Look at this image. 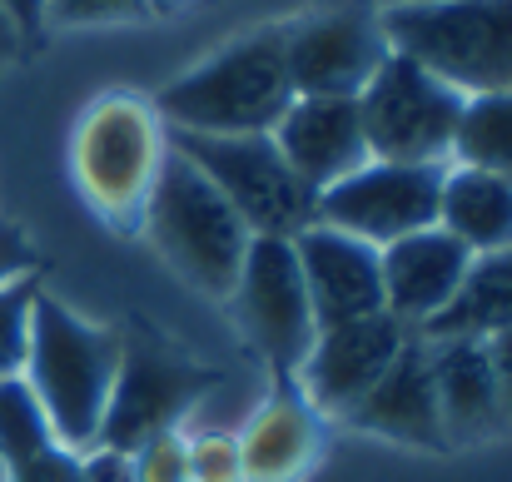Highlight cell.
<instances>
[{
	"label": "cell",
	"instance_id": "1",
	"mask_svg": "<svg viewBox=\"0 0 512 482\" xmlns=\"http://www.w3.org/2000/svg\"><path fill=\"white\" fill-rule=\"evenodd\" d=\"M294 105L284 65V25H264L170 80L155 115L179 135H274Z\"/></svg>",
	"mask_w": 512,
	"mask_h": 482
},
{
	"label": "cell",
	"instance_id": "2",
	"mask_svg": "<svg viewBox=\"0 0 512 482\" xmlns=\"http://www.w3.org/2000/svg\"><path fill=\"white\" fill-rule=\"evenodd\" d=\"M120 368V328L85 323L75 309L55 299H35L30 319V353H25V383L40 398L50 433L70 453H90L100 443L105 403Z\"/></svg>",
	"mask_w": 512,
	"mask_h": 482
},
{
	"label": "cell",
	"instance_id": "3",
	"mask_svg": "<svg viewBox=\"0 0 512 482\" xmlns=\"http://www.w3.org/2000/svg\"><path fill=\"white\" fill-rule=\"evenodd\" d=\"M388 50L468 95L512 90V0H403L383 5Z\"/></svg>",
	"mask_w": 512,
	"mask_h": 482
},
{
	"label": "cell",
	"instance_id": "4",
	"mask_svg": "<svg viewBox=\"0 0 512 482\" xmlns=\"http://www.w3.org/2000/svg\"><path fill=\"white\" fill-rule=\"evenodd\" d=\"M140 224H145L150 244L160 249V259L184 284H194L209 299L234 294V279H239V264H244L254 234L184 155H174V150L165 155L155 189L140 209Z\"/></svg>",
	"mask_w": 512,
	"mask_h": 482
},
{
	"label": "cell",
	"instance_id": "5",
	"mask_svg": "<svg viewBox=\"0 0 512 482\" xmlns=\"http://www.w3.org/2000/svg\"><path fill=\"white\" fill-rule=\"evenodd\" d=\"M170 150L184 155L244 219L249 234L294 239L314 224L319 194L289 169L274 135H179L170 130Z\"/></svg>",
	"mask_w": 512,
	"mask_h": 482
},
{
	"label": "cell",
	"instance_id": "6",
	"mask_svg": "<svg viewBox=\"0 0 512 482\" xmlns=\"http://www.w3.org/2000/svg\"><path fill=\"white\" fill-rule=\"evenodd\" d=\"M214 388V373L194 358L174 353V343L155 338L150 328L120 333V368L105 403L100 443L105 453L130 458L160 433H179V418Z\"/></svg>",
	"mask_w": 512,
	"mask_h": 482
},
{
	"label": "cell",
	"instance_id": "7",
	"mask_svg": "<svg viewBox=\"0 0 512 482\" xmlns=\"http://www.w3.org/2000/svg\"><path fill=\"white\" fill-rule=\"evenodd\" d=\"M458 115H463V95L403 55H388L373 70V80L358 90L368 160L453 164Z\"/></svg>",
	"mask_w": 512,
	"mask_h": 482
},
{
	"label": "cell",
	"instance_id": "8",
	"mask_svg": "<svg viewBox=\"0 0 512 482\" xmlns=\"http://www.w3.org/2000/svg\"><path fill=\"white\" fill-rule=\"evenodd\" d=\"M165 155L170 150H165L155 105H140L130 95H110V100L90 105V115L80 120L75 179L100 214L130 224V219H140Z\"/></svg>",
	"mask_w": 512,
	"mask_h": 482
},
{
	"label": "cell",
	"instance_id": "9",
	"mask_svg": "<svg viewBox=\"0 0 512 482\" xmlns=\"http://www.w3.org/2000/svg\"><path fill=\"white\" fill-rule=\"evenodd\" d=\"M229 299H234L239 328L249 333L254 353L269 363L274 378L289 383L319 338V319H314V304H309V289L299 274L294 239L254 234Z\"/></svg>",
	"mask_w": 512,
	"mask_h": 482
},
{
	"label": "cell",
	"instance_id": "10",
	"mask_svg": "<svg viewBox=\"0 0 512 482\" xmlns=\"http://www.w3.org/2000/svg\"><path fill=\"white\" fill-rule=\"evenodd\" d=\"M443 169L448 164H358L353 174H343L339 184H329L319 194L314 224H329L373 249H388L393 239H408V234L438 224Z\"/></svg>",
	"mask_w": 512,
	"mask_h": 482
},
{
	"label": "cell",
	"instance_id": "11",
	"mask_svg": "<svg viewBox=\"0 0 512 482\" xmlns=\"http://www.w3.org/2000/svg\"><path fill=\"white\" fill-rule=\"evenodd\" d=\"M388 35L378 25L373 5H329L294 25H284V65L294 95H334L358 100V90L373 80V70L388 60Z\"/></svg>",
	"mask_w": 512,
	"mask_h": 482
},
{
	"label": "cell",
	"instance_id": "12",
	"mask_svg": "<svg viewBox=\"0 0 512 482\" xmlns=\"http://www.w3.org/2000/svg\"><path fill=\"white\" fill-rule=\"evenodd\" d=\"M408 328L393 314H368L319 328L309 358H304V398L324 413H348L408 348Z\"/></svg>",
	"mask_w": 512,
	"mask_h": 482
},
{
	"label": "cell",
	"instance_id": "13",
	"mask_svg": "<svg viewBox=\"0 0 512 482\" xmlns=\"http://www.w3.org/2000/svg\"><path fill=\"white\" fill-rule=\"evenodd\" d=\"M378 264H383V314H393L408 333H423L458 299L473 254L433 224L378 249Z\"/></svg>",
	"mask_w": 512,
	"mask_h": 482
},
{
	"label": "cell",
	"instance_id": "14",
	"mask_svg": "<svg viewBox=\"0 0 512 482\" xmlns=\"http://www.w3.org/2000/svg\"><path fill=\"white\" fill-rule=\"evenodd\" d=\"M294 254L319 328L383 314V264L373 244L329 224H309L294 234Z\"/></svg>",
	"mask_w": 512,
	"mask_h": 482
},
{
	"label": "cell",
	"instance_id": "15",
	"mask_svg": "<svg viewBox=\"0 0 512 482\" xmlns=\"http://www.w3.org/2000/svg\"><path fill=\"white\" fill-rule=\"evenodd\" d=\"M274 145L314 194L368 164L358 100H334V95H294V105L274 125Z\"/></svg>",
	"mask_w": 512,
	"mask_h": 482
},
{
	"label": "cell",
	"instance_id": "16",
	"mask_svg": "<svg viewBox=\"0 0 512 482\" xmlns=\"http://www.w3.org/2000/svg\"><path fill=\"white\" fill-rule=\"evenodd\" d=\"M438 388L443 443H483L503 423V393L483 338H423Z\"/></svg>",
	"mask_w": 512,
	"mask_h": 482
},
{
	"label": "cell",
	"instance_id": "17",
	"mask_svg": "<svg viewBox=\"0 0 512 482\" xmlns=\"http://www.w3.org/2000/svg\"><path fill=\"white\" fill-rule=\"evenodd\" d=\"M363 433L413 443V448H443V418H438V388H433V363L428 343L408 338V348L393 358V368L343 413Z\"/></svg>",
	"mask_w": 512,
	"mask_h": 482
},
{
	"label": "cell",
	"instance_id": "18",
	"mask_svg": "<svg viewBox=\"0 0 512 482\" xmlns=\"http://www.w3.org/2000/svg\"><path fill=\"white\" fill-rule=\"evenodd\" d=\"M319 453V408L294 393L289 383L264 398V408L249 418V428L239 433V463L244 482H289L299 478Z\"/></svg>",
	"mask_w": 512,
	"mask_h": 482
},
{
	"label": "cell",
	"instance_id": "19",
	"mask_svg": "<svg viewBox=\"0 0 512 482\" xmlns=\"http://www.w3.org/2000/svg\"><path fill=\"white\" fill-rule=\"evenodd\" d=\"M438 229L453 234L473 259L512 249V179L448 164L443 169V194H438Z\"/></svg>",
	"mask_w": 512,
	"mask_h": 482
},
{
	"label": "cell",
	"instance_id": "20",
	"mask_svg": "<svg viewBox=\"0 0 512 482\" xmlns=\"http://www.w3.org/2000/svg\"><path fill=\"white\" fill-rule=\"evenodd\" d=\"M512 328V249L473 259L458 299L418 338H493Z\"/></svg>",
	"mask_w": 512,
	"mask_h": 482
},
{
	"label": "cell",
	"instance_id": "21",
	"mask_svg": "<svg viewBox=\"0 0 512 482\" xmlns=\"http://www.w3.org/2000/svg\"><path fill=\"white\" fill-rule=\"evenodd\" d=\"M453 164L512 179V90L463 100L458 135H453Z\"/></svg>",
	"mask_w": 512,
	"mask_h": 482
},
{
	"label": "cell",
	"instance_id": "22",
	"mask_svg": "<svg viewBox=\"0 0 512 482\" xmlns=\"http://www.w3.org/2000/svg\"><path fill=\"white\" fill-rule=\"evenodd\" d=\"M45 448H55V433L40 398L30 393L25 378H0V473Z\"/></svg>",
	"mask_w": 512,
	"mask_h": 482
},
{
	"label": "cell",
	"instance_id": "23",
	"mask_svg": "<svg viewBox=\"0 0 512 482\" xmlns=\"http://www.w3.org/2000/svg\"><path fill=\"white\" fill-rule=\"evenodd\" d=\"M35 274L15 279L0 289V378H20L25 373V353H30V319H35Z\"/></svg>",
	"mask_w": 512,
	"mask_h": 482
},
{
	"label": "cell",
	"instance_id": "24",
	"mask_svg": "<svg viewBox=\"0 0 512 482\" xmlns=\"http://www.w3.org/2000/svg\"><path fill=\"white\" fill-rule=\"evenodd\" d=\"M125 463H130V482H194V473H189V443L179 433L150 438Z\"/></svg>",
	"mask_w": 512,
	"mask_h": 482
},
{
	"label": "cell",
	"instance_id": "25",
	"mask_svg": "<svg viewBox=\"0 0 512 482\" xmlns=\"http://www.w3.org/2000/svg\"><path fill=\"white\" fill-rule=\"evenodd\" d=\"M189 473H194V482H244L239 438L204 433L199 443H189Z\"/></svg>",
	"mask_w": 512,
	"mask_h": 482
},
{
	"label": "cell",
	"instance_id": "26",
	"mask_svg": "<svg viewBox=\"0 0 512 482\" xmlns=\"http://www.w3.org/2000/svg\"><path fill=\"white\" fill-rule=\"evenodd\" d=\"M150 15V0H50L45 20L55 25H115Z\"/></svg>",
	"mask_w": 512,
	"mask_h": 482
},
{
	"label": "cell",
	"instance_id": "27",
	"mask_svg": "<svg viewBox=\"0 0 512 482\" xmlns=\"http://www.w3.org/2000/svg\"><path fill=\"white\" fill-rule=\"evenodd\" d=\"M0 482H85V458L55 443V448H45L25 463H10L0 473Z\"/></svg>",
	"mask_w": 512,
	"mask_h": 482
},
{
	"label": "cell",
	"instance_id": "28",
	"mask_svg": "<svg viewBox=\"0 0 512 482\" xmlns=\"http://www.w3.org/2000/svg\"><path fill=\"white\" fill-rule=\"evenodd\" d=\"M30 269H35V249L25 244V234L15 224H0V289L25 279Z\"/></svg>",
	"mask_w": 512,
	"mask_h": 482
},
{
	"label": "cell",
	"instance_id": "29",
	"mask_svg": "<svg viewBox=\"0 0 512 482\" xmlns=\"http://www.w3.org/2000/svg\"><path fill=\"white\" fill-rule=\"evenodd\" d=\"M488 343V358H493V373H498V393H503V423L512 428V328L483 338Z\"/></svg>",
	"mask_w": 512,
	"mask_h": 482
},
{
	"label": "cell",
	"instance_id": "30",
	"mask_svg": "<svg viewBox=\"0 0 512 482\" xmlns=\"http://www.w3.org/2000/svg\"><path fill=\"white\" fill-rule=\"evenodd\" d=\"M0 10L15 20V30H20V35H35V30L45 25V10H50V0H0Z\"/></svg>",
	"mask_w": 512,
	"mask_h": 482
},
{
	"label": "cell",
	"instance_id": "31",
	"mask_svg": "<svg viewBox=\"0 0 512 482\" xmlns=\"http://www.w3.org/2000/svg\"><path fill=\"white\" fill-rule=\"evenodd\" d=\"M20 45H25V35H20V30H15V20L0 10V60H10Z\"/></svg>",
	"mask_w": 512,
	"mask_h": 482
},
{
	"label": "cell",
	"instance_id": "32",
	"mask_svg": "<svg viewBox=\"0 0 512 482\" xmlns=\"http://www.w3.org/2000/svg\"><path fill=\"white\" fill-rule=\"evenodd\" d=\"M174 5H184V0H150V10H174Z\"/></svg>",
	"mask_w": 512,
	"mask_h": 482
},
{
	"label": "cell",
	"instance_id": "33",
	"mask_svg": "<svg viewBox=\"0 0 512 482\" xmlns=\"http://www.w3.org/2000/svg\"><path fill=\"white\" fill-rule=\"evenodd\" d=\"M383 5H403V0H383Z\"/></svg>",
	"mask_w": 512,
	"mask_h": 482
}]
</instances>
